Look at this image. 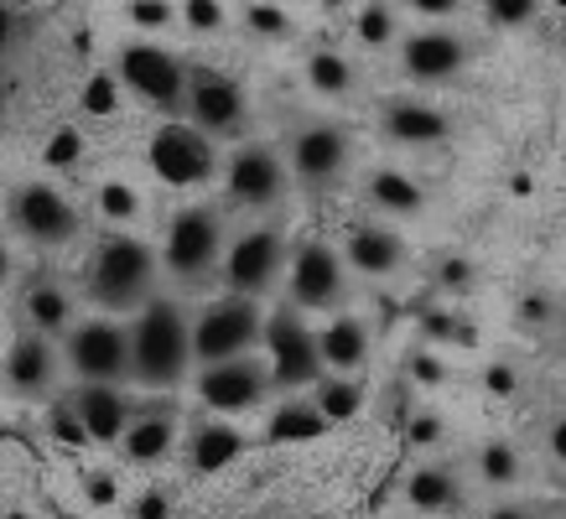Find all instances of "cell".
<instances>
[{
    "label": "cell",
    "instance_id": "obj_1",
    "mask_svg": "<svg viewBox=\"0 0 566 519\" xmlns=\"http://www.w3.org/2000/svg\"><path fill=\"white\" fill-rule=\"evenodd\" d=\"M192 369V322L177 301H146L130 328V380L146 390H172Z\"/></svg>",
    "mask_w": 566,
    "mask_h": 519
},
{
    "label": "cell",
    "instance_id": "obj_2",
    "mask_svg": "<svg viewBox=\"0 0 566 519\" xmlns=\"http://www.w3.org/2000/svg\"><path fill=\"white\" fill-rule=\"evenodd\" d=\"M156 286V255L151 244H140L136 234H109L88 260V292L109 311L140 307Z\"/></svg>",
    "mask_w": 566,
    "mask_h": 519
},
{
    "label": "cell",
    "instance_id": "obj_3",
    "mask_svg": "<svg viewBox=\"0 0 566 519\" xmlns=\"http://www.w3.org/2000/svg\"><path fill=\"white\" fill-rule=\"evenodd\" d=\"M265 338V322L250 296H219L198 311L192 322V363H229V359H244L250 348Z\"/></svg>",
    "mask_w": 566,
    "mask_h": 519
},
{
    "label": "cell",
    "instance_id": "obj_4",
    "mask_svg": "<svg viewBox=\"0 0 566 519\" xmlns=\"http://www.w3.org/2000/svg\"><path fill=\"white\" fill-rule=\"evenodd\" d=\"M69 369L84 384H120L130 380V328L109 322V317H94V322H78L69 328Z\"/></svg>",
    "mask_w": 566,
    "mask_h": 519
},
{
    "label": "cell",
    "instance_id": "obj_5",
    "mask_svg": "<svg viewBox=\"0 0 566 519\" xmlns=\"http://www.w3.org/2000/svg\"><path fill=\"white\" fill-rule=\"evenodd\" d=\"M292 265L286 255V234L281 229H250L240 240L229 244V255H223V286L229 296H265L281 280V271Z\"/></svg>",
    "mask_w": 566,
    "mask_h": 519
},
{
    "label": "cell",
    "instance_id": "obj_6",
    "mask_svg": "<svg viewBox=\"0 0 566 519\" xmlns=\"http://www.w3.org/2000/svg\"><path fill=\"white\" fill-rule=\"evenodd\" d=\"M219 250H223V219L213 208L192 203V208H182L172 219V229H167L161 260H167V271H172L177 280H198L219 265Z\"/></svg>",
    "mask_w": 566,
    "mask_h": 519
},
{
    "label": "cell",
    "instance_id": "obj_7",
    "mask_svg": "<svg viewBox=\"0 0 566 519\" xmlns=\"http://www.w3.org/2000/svg\"><path fill=\"white\" fill-rule=\"evenodd\" d=\"M120 78L130 94H140L156 109H182L188 104V68H182V57L156 47V42L120 47Z\"/></svg>",
    "mask_w": 566,
    "mask_h": 519
},
{
    "label": "cell",
    "instance_id": "obj_8",
    "mask_svg": "<svg viewBox=\"0 0 566 519\" xmlns=\"http://www.w3.org/2000/svg\"><path fill=\"white\" fill-rule=\"evenodd\" d=\"M265 348H271V384L302 390V384L323 380L317 332L302 322V311H275L271 322H265Z\"/></svg>",
    "mask_w": 566,
    "mask_h": 519
},
{
    "label": "cell",
    "instance_id": "obj_9",
    "mask_svg": "<svg viewBox=\"0 0 566 519\" xmlns=\"http://www.w3.org/2000/svg\"><path fill=\"white\" fill-rule=\"evenodd\" d=\"M286 280H292V301L302 311H327L338 307L348 292V265L344 255L323 240H307L292 250V265H286Z\"/></svg>",
    "mask_w": 566,
    "mask_h": 519
},
{
    "label": "cell",
    "instance_id": "obj_10",
    "mask_svg": "<svg viewBox=\"0 0 566 519\" xmlns=\"http://www.w3.org/2000/svg\"><path fill=\"white\" fill-rule=\"evenodd\" d=\"M11 224L42 250H57L78 234V208L52 188V182H21L11 192Z\"/></svg>",
    "mask_w": 566,
    "mask_h": 519
},
{
    "label": "cell",
    "instance_id": "obj_11",
    "mask_svg": "<svg viewBox=\"0 0 566 519\" xmlns=\"http://www.w3.org/2000/svg\"><path fill=\"white\" fill-rule=\"evenodd\" d=\"M192 115V130H203V136H234L250 115V99H244V88L219 68H198L188 73V104H182Z\"/></svg>",
    "mask_w": 566,
    "mask_h": 519
},
{
    "label": "cell",
    "instance_id": "obj_12",
    "mask_svg": "<svg viewBox=\"0 0 566 519\" xmlns=\"http://www.w3.org/2000/svg\"><path fill=\"white\" fill-rule=\"evenodd\" d=\"M348 151H354V140H348L344 125L333 120L302 125L292 136V177L307 182V188H327V182H338L348 172Z\"/></svg>",
    "mask_w": 566,
    "mask_h": 519
},
{
    "label": "cell",
    "instance_id": "obj_13",
    "mask_svg": "<svg viewBox=\"0 0 566 519\" xmlns=\"http://www.w3.org/2000/svg\"><path fill=\"white\" fill-rule=\"evenodd\" d=\"M198 395H203L208 411H219V415L255 411L260 400L271 395V369L255 363L250 353H244V359H229V363H208L203 380H198Z\"/></svg>",
    "mask_w": 566,
    "mask_h": 519
},
{
    "label": "cell",
    "instance_id": "obj_14",
    "mask_svg": "<svg viewBox=\"0 0 566 519\" xmlns=\"http://www.w3.org/2000/svg\"><path fill=\"white\" fill-rule=\"evenodd\" d=\"M468 57H473V47L447 27H421V32L400 36V68L411 84H447L468 68Z\"/></svg>",
    "mask_w": 566,
    "mask_h": 519
},
{
    "label": "cell",
    "instance_id": "obj_15",
    "mask_svg": "<svg viewBox=\"0 0 566 519\" xmlns=\"http://www.w3.org/2000/svg\"><path fill=\"white\" fill-rule=\"evenodd\" d=\"M223 188L240 208H275L286 198V161L271 146H240L223 167Z\"/></svg>",
    "mask_w": 566,
    "mask_h": 519
},
{
    "label": "cell",
    "instance_id": "obj_16",
    "mask_svg": "<svg viewBox=\"0 0 566 519\" xmlns=\"http://www.w3.org/2000/svg\"><path fill=\"white\" fill-rule=\"evenodd\" d=\"M151 167L172 188H198V182L213 177V146L192 125H161L151 136Z\"/></svg>",
    "mask_w": 566,
    "mask_h": 519
},
{
    "label": "cell",
    "instance_id": "obj_17",
    "mask_svg": "<svg viewBox=\"0 0 566 519\" xmlns=\"http://www.w3.org/2000/svg\"><path fill=\"white\" fill-rule=\"evenodd\" d=\"M379 130H385L395 146L437 151V146H447V136H452V120L427 99H385V109H379Z\"/></svg>",
    "mask_w": 566,
    "mask_h": 519
},
{
    "label": "cell",
    "instance_id": "obj_18",
    "mask_svg": "<svg viewBox=\"0 0 566 519\" xmlns=\"http://www.w3.org/2000/svg\"><path fill=\"white\" fill-rule=\"evenodd\" d=\"M344 265L369 280H390L406 265V240L385 224H354L344 240Z\"/></svg>",
    "mask_w": 566,
    "mask_h": 519
},
{
    "label": "cell",
    "instance_id": "obj_19",
    "mask_svg": "<svg viewBox=\"0 0 566 519\" xmlns=\"http://www.w3.org/2000/svg\"><path fill=\"white\" fill-rule=\"evenodd\" d=\"M57 380V348L42 338V332H21L11 353H6V384L17 395H42Z\"/></svg>",
    "mask_w": 566,
    "mask_h": 519
},
{
    "label": "cell",
    "instance_id": "obj_20",
    "mask_svg": "<svg viewBox=\"0 0 566 519\" xmlns=\"http://www.w3.org/2000/svg\"><path fill=\"white\" fill-rule=\"evenodd\" d=\"M78 415H84L88 442H120L125 426H130V400L120 395V384H84L73 395Z\"/></svg>",
    "mask_w": 566,
    "mask_h": 519
},
{
    "label": "cell",
    "instance_id": "obj_21",
    "mask_svg": "<svg viewBox=\"0 0 566 519\" xmlns=\"http://www.w3.org/2000/svg\"><path fill=\"white\" fill-rule=\"evenodd\" d=\"M317 353H323L327 374H359L364 359H369V328H364L359 317H333L317 332Z\"/></svg>",
    "mask_w": 566,
    "mask_h": 519
},
{
    "label": "cell",
    "instance_id": "obj_22",
    "mask_svg": "<svg viewBox=\"0 0 566 519\" xmlns=\"http://www.w3.org/2000/svg\"><path fill=\"white\" fill-rule=\"evenodd\" d=\"M21 311H27V328L42 332V338H57V332L73 328V296L57 280H32L21 296Z\"/></svg>",
    "mask_w": 566,
    "mask_h": 519
},
{
    "label": "cell",
    "instance_id": "obj_23",
    "mask_svg": "<svg viewBox=\"0 0 566 519\" xmlns=\"http://www.w3.org/2000/svg\"><path fill=\"white\" fill-rule=\"evenodd\" d=\"M369 203L379 213H390V219H416L427 208V192H421L416 177L395 172V167H379V172H369Z\"/></svg>",
    "mask_w": 566,
    "mask_h": 519
},
{
    "label": "cell",
    "instance_id": "obj_24",
    "mask_svg": "<svg viewBox=\"0 0 566 519\" xmlns=\"http://www.w3.org/2000/svg\"><path fill=\"white\" fill-rule=\"evenodd\" d=\"M406 499H411V509L442 515V509H452V504H458V473H452V467H442V463L416 467L411 478H406Z\"/></svg>",
    "mask_w": 566,
    "mask_h": 519
},
{
    "label": "cell",
    "instance_id": "obj_25",
    "mask_svg": "<svg viewBox=\"0 0 566 519\" xmlns=\"http://www.w3.org/2000/svg\"><path fill=\"white\" fill-rule=\"evenodd\" d=\"M125 457L130 463H156V457H167L172 452V415H156V411H146V415H136L130 426H125Z\"/></svg>",
    "mask_w": 566,
    "mask_h": 519
},
{
    "label": "cell",
    "instance_id": "obj_26",
    "mask_svg": "<svg viewBox=\"0 0 566 519\" xmlns=\"http://www.w3.org/2000/svg\"><path fill=\"white\" fill-rule=\"evenodd\" d=\"M473 467H479V478L489 488H515L520 478H525V463H520V452L504 442V436H494V442H483L479 457H473Z\"/></svg>",
    "mask_w": 566,
    "mask_h": 519
},
{
    "label": "cell",
    "instance_id": "obj_27",
    "mask_svg": "<svg viewBox=\"0 0 566 519\" xmlns=\"http://www.w3.org/2000/svg\"><path fill=\"white\" fill-rule=\"evenodd\" d=\"M307 84L317 88V94H327V99H344V94H354V63L333 47L312 52L307 57Z\"/></svg>",
    "mask_w": 566,
    "mask_h": 519
},
{
    "label": "cell",
    "instance_id": "obj_28",
    "mask_svg": "<svg viewBox=\"0 0 566 519\" xmlns=\"http://www.w3.org/2000/svg\"><path fill=\"white\" fill-rule=\"evenodd\" d=\"M327 432V415L317 405H302V400H286L281 411L271 415V436L275 442H312V436Z\"/></svg>",
    "mask_w": 566,
    "mask_h": 519
},
{
    "label": "cell",
    "instance_id": "obj_29",
    "mask_svg": "<svg viewBox=\"0 0 566 519\" xmlns=\"http://www.w3.org/2000/svg\"><path fill=\"white\" fill-rule=\"evenodd\" d=\"M364 405V390L354 374H333V380H323V390H317V411L327 415V421H348V415H359Z\"/></svg>",
    "mask_w": 566,
    "mask_h": 519
},
{
    "label": "cell",
    "instance_id": "obj_30",
    "mask_svg": "<svg viewBox=\"0 0 566 519\" xmlns=\"http://www.w3.org/2000/svg\"><path fill=\"white\" fill-rule=\"evenodd\" d=\"M354 32H359L364 47H390L395 42V11L385 6V0H369L359 11V21H354Z\"/></svg>",
    "mask_w": 566,
    "mask_h": 519
},
{
    "label": "cell",
    "instance_id": "obj_31",
    "mask_svg": "<svg viewBox=\"0 0 566 519\" xmlns=\"http://www.w3.org/2000/svg\"><path fill=\"white\" fill-rule=\"evenodd\" d=\"M99 213L109 219V224H130V219L140 213L136 188H130V182H104L99 188Z\"/></svg>",
    "mask_w": 566,
    "mask_h": 519
},
{
    "label": "cell",
    "instance_id": "obj_32",
    "mask_svg": "<svg viewBox=\"0 0 566 519\" xmlns=\"http://www.w3.org/2000/svg\"><path fill=\"white\" fill-rule=\"evenodd\" d=\"M48 432L63 442V447H78V442H88V432H84V415H78V405L73 400H57L52 405V415H48Z\"/></svg>",
    "mask_w": 566,
    "mask_h": 519
},
{
    "label": "cell",
    "instance_id": "obj_33",
    "mask_svg": "<svg viewBox=\"0 0 566 519\" xmlns=\"http://www.w3.org/2000/svg\"><path fill=\"white\" fill-rule=\"evenodd\" d=\"M483 11H489V21L494 27H531L535 17H541V0H483Z\"/></svg>",
    "mask_w": 566,
    "mask_h": 519
},
{
    "label": "cell",
    "instance_id": "obj_34",
    "mask_svg": "<svg viewBox=\"0 0 566 519\" xmlns=\"http://www.w3.org/2000/svg\"><path fill=\"white\" fill-rule=\"evenodd\" d=\"M130 21H136L140 32H161V27L177 21V6L172 0H130Z\"/></svg>",
    "mask_w": 566,
    "mask_h": 519
},
{
    "label": "cell",
    "instance_id": "obj_35",
    "mask_svg": "<svg viewBox=\"0 0 566 519\" xmlns=\"http://www.w3.org/2000/svg\"><path fill=\"white\" fill-rule=\"evenodd\" d=\"M177 17L188 21L192 32H219L223 27V0H182Z\"/></svg>",
    "mask_w": 566,
    "mask_h": 519
},
{
    "label": "cell",
    "instance_id": "obj_36",
    "mask_svg": "<svg viewBox=\"0 0 566 519\" xmlns=\"http://www.w3.org/2000/svg\"><path fill=\"white\" fill-rule=\"evenodd\" d=\"M437 280H442V292L463 296V292H473V286H479V271H473V260L452 255V260H442V265H437Z\"/></svg>",
    "mask_w": 566,
    "mask_h": 519
},
{
    "label": "cell",
    "instance_id": "obj_37",
    "mask_svg": "<svg viewBox=\"0 0 566 519\" xmlns=\"http://www.w3.org/2000/svg\"><path fill=\"white\" fill-rule=\"evenodd\" d=\"M447 432V421L437 411H416L411 421H406V436H411V447H437Z\"/></svg>",
    "mask_w": 566,
    "mask_h": 519
},
{
    "label": "cell",
    "instance_id": "obj_38",
    "mask_svg": "<svg viewBox=\"0 0 566 519\" xmlns=\"http://www.w3.org/2000/svg\"><path fill=\"white\" fill-rule=\"evenodd\" d=\"M244 21H250V32H260V36H286V32H292L286 11H275V6H250V11H244Z\"/></svg>",
    "mask_w": 566,
    "mask_h": 519
},
{
    "label": "cell",
    "instance_id": "obj_39",
    "mask_svg": "<svg viewBox=\"0 0 566 519\" xmlns=\"http://www.w3.org/2000/svg\"><path fill=\"white\" fill-rule=\"evenodd\" d=\"M115 104H120L115 78H94V84L84 88V109H88V115H115Z\"/></svg>",
    "mask_w": 566,
    "mask_h": 519
},
{
    "label": "cell",
    "instance_id": "obj_40",
    "mask_svg": "<svg viewBox=\"0 0 566 519\" xmlns=\"http://www.w3.org/2000/svg\"><path fill=\"white\" fill-rule=\"evenodd\" d=\"M483 390H489V395H499V400H510L520 390V374L499 359V363H489V369H483Z\"/></svg>",
    "mask_w": 566,
    "mask_h": 519
},
{
    "label": "cell",
    "instance_id": "obj_41",
    "mask_svg": "<svg viewBox=\"0 0 566 519\" xmlns=\"http://www.w3.org/2000/svg\"><path fill=\"white\" fill-rule=\"evenodd\" d=\"M406 374H411V384H442L447 380V363L437 359V353H411Z\"/></svg>",
    "mask_w": 566,
    "mask_h": 519
},
{
    "label": "cell",
    "instance_id": "obj_42",
    "mask_svg": "<svg viewBox=\"0 0 566 519\" xmlns=\"http://www.w3.org/2000/svg\"><path fill=\"white\" fill-rule=\"evenodd\" d=\"M78 151H84V136L78 130H57L48 146V161L52 167H69V161H78Z\"/></svg>",
    "mask_w": 566,
    "mask_h": 519
},
{
    "label": "cell",
    "instance_id": "obj_43",
    "mask_svg": "<svg viewBox=\"0 0 566 519\" xmlns=\"http://www.w3.org/2000/svg\"><path fill=\"white\" fill-rule=\"evenodd\" d=\"M551 317H556V301H551V296H525V301H520V322H525V328H546Z\"/></svg>",
    "mask_w": 566,
    "mask_h": 519
},
{
    "label": "cell",
    "instance_id": "obj_44",
    "mask_svg": "<svg viewBox=\"0 0 566 519\" xmlns=\"http://www.w3.org/2000/svg\"><path fill=\"white\" fill-rule=\"evenodd\" d=\"M411 11L416 17H427V21H447V17L463 11V0H411Z\"/></svg>",
    "mask_w": 566,
    "mask_h": 519
},
{
    "label": "cell",
    "instance_id": "obj_45",
    "mask_svg": "<svg viewBox=\"0 0 566 519\" xmlns=\"http://www.w3.org/2000/svg\"><path fill=\"white\" fill-rule=\"evenodd\" d=\"M546 452H551V457H556V463L566 467V415H556V421H551V426H546Z\"/></svg>",
    "mask_w": 566,
    "mask_h": 519
},
{
    "label": "cell",
    "instance_id": "obj_46",
    "mask_svg": "<svg viewBox=\"0 0 566 519\" xmlns=\"http://www.w3.org/2000/svg\"><path fill=\"white\" fill-rule=\"evenodd\" d=\"M88 499H94V504H109V499H115V484H109V473H88Z\"/></svg>",
    "mask_w": 566,
    "mask_h": 519
},
{
    "label": "cell",
    "instance_id": "obj_47",
    "mask_svg": "<svg viewBox=\"0 0 566 519\" xmlns=\"http://www.w3.org/2000/svg\"><path fill=\"white\" fill-rule=\"evenodd\" d=\"M140 519H167V494H146V499H140Z\"/></svg>",
    "mask_w": 566,
    "mask_h": 519
},
{
    "label": "cell",
    "instance_id": "obj_48",
    "mask_svg": "<svg viewBox=\"0 0 566 519\" xmlns=\"http://www.w3.org/2000/svg\"><path fill=\"white\" fill-rule=\"evenodd\" d=\"M483 519H535V515H531V509H520V504H494Z\"/></svg>",
    "mask_w": 566,
    "mask_h": 519
},
{
    "label": "cell",
    "instance_id": "obj_49",
    "mask_svg": "<svg viewBox=\"0 0 566 519\" xmlns=\"http://www.w3.org/2000/svg\"><path fill=\"white\" fill-rule=\"evenodd\" d=\"M6 280H11V250L0 244V286H6Z\"/></svg>",
    "mask_w": 566,
    "mask_h": 519
},
{
    "label": "cell",
    "instance_id": "obj_50",
    "mask_svg": "<svg viewBox=\"0 0 566 519\" xmlns=\"http://www.w3.org/2000/svg\"><path fill=\"white\" fill-rule=\"evenodd\" d=\"M0 519H32V515H27V509H6V515H0Z\"/></svg>",
    "mask_w": 566,
    "mask_h": 519
},
{
    "label": "cell",
    "instance_id": "obj_51",
    "mask_svg": "<svg viewBox=\"0 0 566 519\" xmlns=\"http://www.w3.org/2000/svg\"><path fill=\"white\" fill-rule=\"evenodd\" d=\"M556 6H562V11H566V0H556Z\"/></svg>",
    "mask_w": 566,
    "mask_h": 519
}]
</instances>
